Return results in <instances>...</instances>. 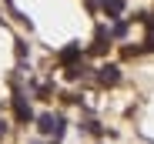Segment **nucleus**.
I'll list each match as a JSON object with an SVG mask.
<instances>
[{"mask_svg": "<svg viewBox=\"0 0 154 144\" xmlns=\"http://www.w3.org/2000/svg\"><path fill=\"white\" fill-rule=\"evenodd\" d=\"M100 81L104 84H117V67H100Z\"/></svg>", "mask_w": 154, "mask_h": 144, "instance_id": "nucleus-1", "label": "nucleus"}, {"mask_svg": "<svg viewBox=\"0 0 154 144\" xmlns=\"http://www.w3.org/2000/svg\"><path fill=\"white\" fill-rule=\"evenodd\" d=\"M4 131H7V121H4V117H0V134H4Z\"/></svg>", "mask_w": 154, "mask_h": 144, "instance_id": "nucleus-2", "label": "nucleus"}]
</instances>
